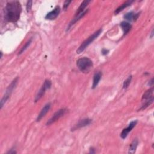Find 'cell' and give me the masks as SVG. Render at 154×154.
I'll return each mask as SVG.
<instances>
[{"label":"cell","mask_w":154,"mask_h":154,"mask_svg":"<svg viewBox=\"0 0 154 154\" xmlns=\"http://www.w3.org/2000/svg\"><path fill=\"white\" fill-rule=\"evenodd\" d=\"M90 153H95V149L94 148H91L90 149Z\"/></svg>","instance_id":"d4e9b609"},{"label":"cell","mask_w":154,"mask_h":154,"mask_svg":"<svg viewBox=\"0 0 154 154\" xmlns=\"http://www.w3.org/2000/svg\"><path fill=\"white\" fill-rule=\"evenodd\" d=\"M153 30H152L151 35H150V38H152V37H153Z\"/></svg>","instance_id":"4316f807"},{"label":"cell","mask_w":154,"mask_h":154,"mask_svg":"<svg viewBox=\"0 0 154 154\" xmlns=\"http://www.w3.org/2000/svg\"><path fill=\"white\" fill-rule=\"evenodd\" d=\"M22 11L21 4L18 1H13L7 3L4 10V17L7 21L16 22L19 18Z\"/></svg>","instance_id":"6da1fadb"},{"label":"cell","mask_w":154,"mask_h":154,"mask_svg":"<svg viewBox=\"0 0 154 154\" xmlns=\"http://www.w3.org/2000/svg\"><path fill=\"white\" fill-rule=\"evenodd\" d=\"M137 124V120H133L130 122V124L128 125L127 128L123 130L120 134V137L122 139H125L128 136V134L131 131V130L135 127Z\"/></svg>","instance_id":"ba28073f"},{"label":"cell","mask_w":154,"mask_h":154,"mask_svg":"<svg viewBox=\"0 0 154 154\" xmlns=\"http://www.w3.org/2000/svg\"><path fill=\"white\" fill-rule=\"evenodd\" d=\"M131 80H132V76L131 75L128 76V78L124 82V84H123V88L127 89L131 83Z\"/></svg>","instance_id":"ffe728a7"},{"label":"cell","mask_w":154,"mask_h":154,"mask_svg":"<svg viewBox=\"0 0 154 154\" xmlns=\"http://www.w3.org/2000/svg\"><path fill=\"white\" fill-rule=\"evenodd\" d=\"M51 85H52V83L50 80H46L45 81L43 84L42 85V87L40 88V89L38 91L37 94L36 96V98L35 99V102H37V101H39L43 96L44 94H45L46 90L50 89L51 87Z\"/></svg>","instance_id":"5b68a950"},{"label":"cell","mask_w":154,"mask_h":154,"mask_svg":"<svg viewBox=\"0 0 154 154\" xmlns=\"http://www.w3.org/2000/svg\"><path fill=\"white\" fill-rule=\"evenodd\" d=\"M32 38H30V40H28V41H27V42L25 44V45L24 46V47L21 49V50L19 51V53H18V55H20V54H22L27 49V48L29 47V46L30 45V44L32 43Z\"/></svg>","instance_id":"d6986e66"},{"label":"cell","mask_w":154,"mask_h":154,"mask_svg":"<svg viewBox=\"0 0 154 154\" xmlns=\"http://www.w3.org/2000/svg\"><path fill=\"white\" fill-rule=\"evenodd\" d=\"M60 10H61V9L59 6L55 7L54 9V10H53L52 11H51L50 12L47 13V14L46 15V17H45V19H48V20L55 19L58 16V14L60 12Z\"/></svg>","instance_id":"9c48e42d"},{"label":"cell","mask_w":154,"mask_h":154,"mask_svg":"<svg viewBox=\"0 0 154 154\" xmlns=\"http://www.w3.org/2000/svg\"><path fill=\"white\" fill-rule=\"evenodd\" d=\"M7 153H17V152L14 151V150H13V151L10 150V151H9V152H8Z\"/></svg>","instance_id":"484cf974"},{"label":"cell","mask_w":154,"mask_h":154,"mask_svg":"<svg viewBox=\"0 0 154 154\" xmlns=\"http://www.w3.org/2000/svg\"><path fill=\"white\" fill-rule=\"evenodd\" d=\"M102 32V29L100 28L98 30H97L96 32H95L93 35H91L89 37H88L86 40H84L81 45L80 46V47L78 48V50H76V53L77 54H81L83 53L88 47L93 42L96 38L98 37V36L101 34Z\"/></svg>","instance_id":"3957f363"},{"label":"cell","mask_w":154,"mask_h":154,"mask_svg":"<svg viewBox=\"0 0 154 154\" xmlns=\"http://www.w3.org/2000/svg\"><path fill=\"white\" fill-rule=\"evenodd\" d=\"M138 144V140L137 139V138H135V139H134L132 141V142L131 143V144L130 145L128 153H135V150H136V149L137 148Z\"/></svg>","instance_id":"ac0fdd59"},{"label":"cell","mask_w":154,"mask_h":154,"mask_svg":"<svg viewBox=\"0 0 154 154\" xmlns=\"http://www.w3.org/2000/svg\"><path fill=\"white\" fill-rule=\"evenodd\" d=\"M66 112H67L66 109H61L58 110L57 112H55L54 113V114L51 117V118L48 120V121L47 123V125L49 126V125L53 124V123H54L55 122L58 120L60 118L63 117L65 114Z\"/></svg>","instance_id":"8992f818"},{"label":"cell","mask_w":154,"mask_h":154,"mask_svg":"<svg viewBox=\"0 0 154 154\" xmlns=\"http://www.w3.org/2000/svg\"><path fill=\"white\" fill-rule=\"evenodd\" d=\"M109 53V51L106 50V49H103L102 50V53L103 55H107Z\"/></svg>","instance_id":"603a6c76"},{"label":"cell","mask_w":154,"mask_h":154,"mask_svg":"<svg viewBox=\"0 0 154 154\" xmlns=\"http://www.w3.org/2000/svg\"><path fill=\"white\" fill-rule=\"evenodd\" d=\"M51 107V103H48V104H47L43 107V108L42 109V110L40 111V113L38 114V116H37V117L36 119V121L37 122H39L46 114H47V113L50 110Z\"/></svg>","instance_id":"30bf717a"},{"label":"cell","mask_w":154,"mask_h":154,"mask_svg":"<svg viewBox=\"0 0 154 154\" xmlns=\"http://www.w3.org/2000/svg\"><path fill=\"white\" fill-rule=\"evenodd\" d=\"M102 73L100 71H98V72H97L95 73V75L94 76V78H93L92 89H94L98 86V84H99V81H100V80L102 78Z\"/></svg>","instance_id":"7c38bea8"},{"label":"cell","mask_w":154,"mask_h":154,"mask_svg":"<svg viewBox=\"0 0 154 154\" xmlns=\"http://www.w3.org/2000/svg\"><path fill=\"white\" fill-rule=\"evenodd\" d=\"M93 62L88 57H82L76 61V66L79 70L83 73H88L93 67Z\"/></svg>","instance_id":"7a4b0ae2"},{"label":"cell","mask_w":154,"mask_h":154,"mask_svg":"<svg viewBox=\"0 0 154 154\" xmlns=\"http://www.w3.org/2000/svg\"><path fill=\"white\" fill-rule=\"evenodd\" d=\"M87 12H88V9L86 10L83 13H81L80 14L78 15V16H75L74 18H73V19L71 21V22L69 23V25H68V27L67 28V30H69L72 26H73L77 21H79L81 18H82Z\"/></svg>","instance_id":"5bb4252c"},{"label":"cell","mask_w":154,"mask_h":154,"mask_svg":"<svg viewBox=\"0 0 154 154\" xmlns=\"http://www.w3.org/2000/svg\"><path fill=\"white\" fill-rule=\"evenodd\" d=\"M18 79H19L18 77H17L16 78L14 79L12 81V82L10 83V84L7 88V89L6 90V92H5V94L4 95L3 98L1 99V102H0V108H1V109H2V108L3 107L4 105L6 104L7 101L10 97L12 91L15 89V87H16V86H17V85L18 84Z\"/></svg>","instance_id":"277c9868"},{"label":"cell","mask_w":154,"mask_h":154,"mask_svg":"<svg viewBox=\"0 0 154 154\" xmlns=\"http://www.w3.org/2000/svg\"><path fill=\"white\" fill-rule=\"evenodd\" d=\"M134 2V1H127L125 3H124L123 4H122L120 6H119L114 12V13L116 14H117L119 13L122 12L123 10L125 9V8L128 7V6H131V4Z\"/></svg>","instance_id":"e0dca14e"},{"label":"cell","mask_w":154,"mask_h":154,"mask_svg":"<svg viewBox=\"0 0 154 154\" xmlns=\"http://www.w3.org/2000/svg\"><path fill=\"white\" fill-rule=\"evenodd\" d=\"M32 1H28L27 3V12H29L31 10V8H32Z\"/></svg>","instance_id":"44dd1931"},{"label":"cell","mask_w":154,"mask_h":154,"mask_svg":"<svg viewBox=\"0 0 154 154\" xmlns=\"http://www.w3.org/2000/svg\"><path fill=\"white\" fill-rule=\"evenodd\" d=\"M150 86L153 87V78H152L149 81V84H148Z\"/></svg>","instance_id":"cb8c5ba5"},{"label":"cell","mask_w":154,"mask_h":154,"mask_svg":"<svg viewBox=\"0 0 154 154\" xmlns=\"http://www.w3.org/2000/svg\"><path fill=\"white\" fill-rule=\"evenodd\" d=\"M92 122V120L89 118H86V119H83L82 120H80L76 124H75L71 129V131H75L76 130H78L80 128L85 127L86 126L89 125Z\"/></svg>","instance_id":"52a82bcc"},{"label":"cell","mask_w":154,"mask_h":154,"mask_svg":"<svg viewBox=\"0 0 154 154\" xmlns=\"http://www.w3.org/2000/svg\"><path fill=\"white\" fill-rule=\"evenodd\" d=\"M90 3V1H84L79 7V8L77 10L75 16H78V15L80 14L81 13H83L85 11V9L87 6V5Z\"/></svg>","instance_id":"2e32d148"},{"label":"cell","mask_w":154,"mask_h":154,"mask_svg":"<svg viewBox=\"0 0 154 154\" xmlns=\"http://www.w3.org/2000/svg\"><path fill=\"white\" fill-rule=\"evenodd\" d=\"M140 15V13H134L133 12H130L129 13H127L125 16H124V19L129 21H135L138 17H139Z\"/></svg>","instance_id":"4fadbf2b"},{"label":"cell","mask_w":154,"mask_h":154,"mask_svg":"<svg viewBox=\"0 0 154 154\" xmlns=\"http://www.w3.org/2000/svg\"><path fill=\"white\" fill-rule=\"evenodd\" d=\"M153 91H154V88L153 87H152L150 89L146 91H145V93L143 94L142 96V101L145 102L146 101H149L150 99H152L153 98Z\"/></svg>","instance_id":"8fae6325"},{"label":"cell","mask_w":154,"mask_h":154,"mask_svg":"<svg viewBox=\"0 0 154 154\" xmlns=\"http://www.w3.org/2000/svg\"><path fill=\"white\" fill-rule=\"evenodd\" d=\"M122 30L124 31V35H126L127 33H129V32L130 31V30L132 28V25L128 22L126 21H123L120 23V24Z\"/></svg>","instance_id":"9a60e30c"},{"label":"cell","mask_w":154,"mask_h":154,"mask_svg":"<svg viewBox=\"0 0 154 154\" xmlns=\"http://www.w3.org/2000/svg\"><path fill=\"white\" fill-rule=\"evenodd\" d=\"M72 3V1H65L63 4V10H66V9L68 8L69 4Z\"/></svg>","instance_id":"7402d4cb"}]
</instances>
